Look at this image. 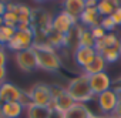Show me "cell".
<instances>
[{"mask_svg": "<svg viewBox=\"0 0 121 118\" xmlns=\"http://www.w3.org/2000/svg\"><path fill=\"white\" fill-rule=\"evenodd\" d=\"M33 50L36 53L37 60V68L47 71V73H57L63 67V58L54 47L44 43H34Z\"/></svg>", "mask_w": 121, "mask_h": 118, "instance_id": "cell-1", "label": "cell"}, {"mask_svg": "<svg viewBox=\"0 0 121 118\" xmlns=\"http://www.w3.org/2000/svg\"><path fill=\"white\" fill-rule=\"evenodd\" d=\"M66 90L70 94V97L74 100V102L86 104V102H90L93 98H95V95L91 91V87H90V83H88V77L86 74H83V73L76 76V77H73L69 81Z\"/></svg>", "mask_w": 121, "mask_h": 118, "instance_id": "cell-2", "label": "cell"}, {"mask_svg": "<svg viewBox=\"0 0 121 118\" xmlns=\"http://www.w3.org/2000/svg\"><path fill=\"white\" fill-rule=\"evenodd\" d=\"M34 43H36V31L33 27L26 29V30H17L16 29V33H14L13 38L7 43L6 48L13 51V53H19L23 50L33 48Z\"/></svg>", "mask_w": 121, "mask_h": 118, "instance_id": "cell-3", "label": "cell"}, {"mask_svg": "<svg viewBox=\"0 0 121 118\" xmlns=\"http://www.w3.org/2000/svg\"><path fill=\"white\" fill-rule=\"evenodd\" d=\"M51 87V94H53V101L50 104V110L51 111H60V112H66L73 104L74 100L70 97V94L67 93V90L58 84H53Z\"/></svg>", "mask_w": 121, "mask_h": 118, "instance_id": "cell-4", "label": "cell"}, {"mask_svg": "<svg viewBox=\"0 0 121 118\" xmlns=\"http://www.w3.org/2000/svg\"><path fill=\"white\" fill-rule=\"evenodd\" d=\"M95 101H97V105H98V110H100L101 115L111 117L115 112L117 107H118L120 97L112 88H110V90L95 95Z\"/></svg>", "mask_w": 121, "mask_h": 118, "instance_id": "cell-5", "label": "cell"}, {"mask_svg": "<svg viewBox=\"0 0 121 118\" xmlns=\"http://www.w3.org/2000/svg\"><path fill=\"white\" fill-rule=\"evenodd\" d=\"M31 104L41 105V107H50L53 101V94H51V87L44 83H37L34 84L29 91H27Z\"/></svg>", "mask_w": 121, "mask_h": 118, "instance_id": "cell-6", "label": "cell"}, {"mask_svg": "<svg viewBox=\"0 0 121 118\" xmlns=\"http://www.w3.org/2000/svg\"><path fill=\"white\" fill-rule=\"evenodd\" d=\"M78 24V19L71 17L70 14H67L66 12H60L56 16H53V30L63 33V34H69L73 31V29Z\"/></svg>", "mask_w": 121, "mask_h": 118, "instance_id": "cell-7", "label": "cell"}, {"mask_svg": "<svg viewBox=\"0 0 121 118\" xmlns=\"http://www.w3.org/2000/svg\"><path fill=\"white\" fill-rule=\"evenodd\" d=\"M14 61L17 67L23 73H31L37 68V60H36V53L33 48L23 50L19 53H14Z\"/></svg>", "mask_w": 121, "mask_h": 118, "instance_id": "cell-8", "label": "cell"}, {"mask_svg": "<svg viewBox=\"0 0 121 118\" xmlns=\"http://www.w3.org/2000/svg\"><path fill=\"white\" fill-rule=\"evenodd\" d=\"M88 83H90V87H91V91L94 95H98L110 88H112V80L111 77L104 71V73H98V74H94V76H90L88 77Z\"/></svg>", "mask_w": 121, "mask_h": 118, "instance_id": "cell-9", "label": "cell"}, {"mask_svg": "<svg viewBox=\"0 0 121 118\" xmlns=\"http://www.w3.org/2000/svg\"><path fill=\"white\" fill-rule=\"evenodd\" d=\"M22 95H23V90L13 83L4 81L0 85V104L10 102V101H20Z\"/></svg>", "mask_w": 121, "mask_h": 118, "instance_id": "cell-10", "label": "cell"}, {"mask_svg": "<svg viewBox=\"0 0 121 118\" xmlns=\"http://www.w3.org/2000/svg\"><path fill=\"white\" fill-rule=\"evenodd\" d=\"M95 55L97 51L93 47H76L73 50V60L81 70L94 60Z\"/></svg>", "mask_w": 121, "mask_h": 118, "instance_id": "cell-11", "label": "cell"}, {"mask_svg": "<svg viewBox=\"0 0 121 118\" xmlns=\"http://www.w3.org/2000/svg\"><path fill=\"white\" fill-rule=\"evenodd\" d=\"M73 31L76 33V46L77 47H93L95 46V38L91 33L90 29L81 26L80 23L73 29Z\"/></svg>", "mask_w": 121, "mask_h": 118, "instance_id": "cell-12", "label": "cell"}, {"mask_svg": "<svg viewBox=\"0 0 121 118\" xmlns=\"http://www.w3.org/2000/svg\"><path fill=\"white\" fill-rule=\"evenodd\" d=\"M101 21V16L95 7H86L84 12L81 13V16L78 17V23L87 29H93L94 26H98Z\"/></svg>", "mask_w": 121, "mask_h": 118, "instance_id": "cell-13", "label": "cell"}, {"mask_svg": "<svg viewBox=\"0 0 121 118\" xmlns=\"http://www.w3.org/2000/svg\"><path fill=\"white\" fill-rule=\"evenodd\" d=\"M24 112V105L20 101L4 102L0 107V118H20Z\"/></svg>", "mask_w": 121, "mask_h": 118, "instance_id": "cell-14", "label": "cell"}, {"mask_svg": "<svg viewBox=\"0 0 121 118\" xmlns=\"http://www.w3.org/2000/svg\"><path fill=\"white\" fill-rule=\"evenodd\" d=\"M93 117L94 114L87 107V104H81V102H74L64 112V118H93Z\"/></svg>", "mask_w": 121, "mask_h": 118, "instance_id": "cell-15", "label": "cell"}, {"mask_svg": "<svg viewBox=\"0 0 121 118\" xmlns=\"http://www.w3.org/2000/svg\"><path fill=\"white\" fill-rule=\"evenodd\" d=\"M61 6H63V12H66L74 19H78L86 9V2L84 0H63Z\"/></svg>", "mask_w": 121, "mask_h": 118, "instance_id": "cell-16", "label": "cell"}, {"mask_svg": "<svg viewBox=\"0 0 121 118\" xmlns=\"http://www.w3.org/2000/svg\"><path fill=\"white\" fill-rule=\"evenodd\" d=\"M107 66L108 64L104 60V57L97 53V55L94 57V60L88 66H86L83 68V74H86L87 77H90V76H94V74H98V73H104L105 68H107Z\"/></svg>", "mask_w": 121, "mask_h": 118, "instance_id": "cell-17", "label": "cell"}, {"mask_svg": "<svg viewBox=\"0 0 121 118\" xmlns=\"http://www.w3.org/2000/svg\"><path fill=\"white\" fill-rule=\"evenodd\" d=\"M118 46H120V37L115 31H112V33H107L103 38L95 40L94 48L97 53H101L108 47H118Z\"/></svg>", "mask_w": 121, "mask_h": 118, "instance_id": "cell-18", "label": "cell"}, {"mask_svg": "<svg viewBox=\"0 0 121 118\" xmlns=\"http://www.w3.org/2000/svg\"><path fill=\"white\" fill-rule=\"evenodd\" d=\"M120 6H121V0H98L97 10L101 17H108Z\"/></svg>", "mask_w": 121, "mask_h": 118, "instance_id": "cell-19", "label": "cell"}, {"mask_svg": "<svg viewBox=\"0 0 121 118\" xmlns=\"http://www.w3.org/2000/svg\"><path fill=\"white\" fill-rule=\"evenodd\" d=\"M26 112V118H48L51 110L48 107H41V105H36V104H29L24 108Z\"/></svg>", "mask_w": 121, "mask_h": 118, "instance_id": "cell-20", "label": "cell"}, {"mask_svg": "<svg viewBox=\"0 0 121 118\" xmlns=\"http://www.w3.org/2000/svg\"><path fill=\"white\" fill-rule=\"evenodd\" d=\"M98 54H101V55L104 57V60L107 61V64L117 63L120 58H121L118 47H108V48H105L104 51H101V53H98Z\"/></svg>", "mask_w": 121, "mask_h": 118, "instance_id": "cell-21", "label": "cell"}, {"mask_svg": "<svg viewBox=\"0 0 121 118\" xmlns=\"http://www.w3.org/2000/svg\"><path fill=\"white\" fill-rule=\"evenodd\" d=\"M16 33V29L14 27H9V26H3L2 29H0V44L2 46H7V43L13 38Z\"/></svg>", "mask_w": 121, "mask_h": 118, "instance_id": "cell-22", "label": "cell"}, {"mask_svg": "<svg viewBox=\"0 0 121 118\" xmlns=\"http://www.w3.org/2000/svg\"><path fill=\"white\" fill-rule=\"evenodd\" d=\"M3 21H4V26L16 29L17 24H19V14L14 13V12H6L3 14Z\"/></svg>", "mask_w": 121, "mask_h": 118, "instance_id": "cell-23", "label": "cell"}, {"mask_svg": "<svg viewBox=\"0 0 121 118\" xmlns=\"http://www.w3.org/2000/svg\"><path fill=\"white\" fill-rule=\"evenodd\" d=\"M100 26H101L107 33H112V31H115V29H117V26H115V23L112 21L111 16H108V17H101Z\"/></svg>", "mask_w": 121, "mask_h": 118, "instance_id": "cell-24", "label": "cell"}, {"mask_svg": "<svg viewBox=\"0 0 121 118\" xmlns=\"http://www.w3.org/2000/svg\"><path fill=\"white\" fill-rule=\"evenodd\" d=\"M90 30H91V33H93V36H94L95 40H100V38H103V37L107 34V31H105L100 24H98V26H94V27L90 29Z\"/></svg>", "mask_w": 121, "mask_h": 118, "instance_id": "cell-25", "label": "cell"}, {"mask_svg": "<svg viewBox=\"0 0 121 118\" xmlns=\"http://www.w3.org/2000/svg\"><path fill=\"white\" fill-rule=\"evenodd\" d=\"M7 64V48L0 44V67H6Z\"/></svg>", "mask_w": 121, "mask_h": 118, "instance_id": "cell-26", "label": "cell"}, {"mask_svg": "<svg viewBox=\"0 0 121 118\" xmlns=\"http://www.w3.org/2000/svg\"><path fill=\"white\" fill-rule=\"evenodd\" d=\"M111 19H112V21L115 23V26H117V27H118V26H121V6H120V7H117V9L112 12Z\"/></svg>", "mask_w": 121, "mask_h": 118, "instance_id": "cell-27", "label": "cell"}, {"mask_svg": "<svg viewBox=\"0 0 121 118\" xmlns=\"http://www.w3.org/2000/svg\"><path fill=\"white\" fill-rule=\"evenodd\" d=\"M6 77H7V68L6 67H0V85L6 81Z\"/></svg>", "mask_w": 121, "mask_h": 118, "instance_id": "cell-28", "label": "cell"}, {"mask_svg": "<svg viewBox=\"0 0 121 118\" xmlns=\"http://www.w3.org/2000/svg\"><path fill=\"white\" fill-rule=\"evenodd\" d=\"M7 12V2L0 0V17H3V14Z\"/></svg>", "mask_w": 121, "mask_h": 118, "instance_id": "cell-29", "label": "cell"}, {"mask_svg": "<svg viewBox=\"0 0 121 118\" xmlns=\"http://www.w3.org/2000/svg\"><path fill=\"white\" fill-rule=\"evenodd\" d=\"M111 118H121V100H120V102H118V107H117L115 112L111 115Z\"/></svg>", "mask_w": 121, "mask_h": 118, "instance_id": "cell-30", "label": "cell"}, {"mask_svg": "<svg viewBox=\"0 0 121 118\" xmlns=\"http://www.w3.org/2000/svg\"><path fill=\"white\" fill-rule=\"evenodd\" d=\"M48 118H64V114L60 112V111H51Z\"/></svg>", "mask_w": 121, "mask_h": 118, "instance_id": "cell-31", "label": "cell"}, {"mask_svg": "<svg viewBox=\"0 0 121 118\" xmlns=\"http://www.w3.org/2000/svg\"><path fill=\"white\" fill-rule=\"evenodd\" d=\"M4 26V21H3V17H0V29Z\"/></svg>", "mask_w": 121, "mask_h": 118, "instance_id": "cell-32", "label": "cell"}, {"mask_svg": "<svg viewBox=\"0 0 121 118\" xmlns=\"http://www.w3.org/2000/svg\"><path fill=\"white\" fill-rule=\"evenodd\" d=\"M33 2H36V3H44V2H47V0H33Z\"/></svg>", "mask_w": 121, "mask_h": 118, "instance_id": "cell-33", "label": "cell"}, {"mask_svg": "<svg viewBox=\"0 0 121 118\" xmlns=\"http://www.w3.org/2000/svg\"><path fill=\"white\" fill-rule=\"evenodd\" d=\"M118 50H120V55H121V38H120V46H118Z\"/></svg>", "mask_w": 121, "mask_h": 118, "instance_id": "cell-34", "label": "cell"}, {"mask_svg": "<svg viewBox=\"0 0 121 118\" xmlns=\"http://www.w3.org/2000/svg\"><path fill=\"white\" fill-rule=\"evenodd\" d=\"M84 2H90V0H84Z\"/></svg>", "mask_w": 121, "mask_h": 118, "instance_id": "cell-35", "label": "cell"}]
</instances>
